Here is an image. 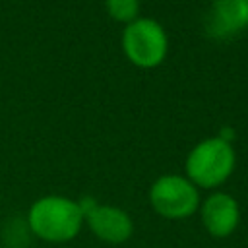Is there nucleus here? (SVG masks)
I'll return each mask as SVG.
<instances>
[{
    "instance_id": "nucleus-3",
    "label": "nucleus",
    "mask_w": 248,
    "mask_h": 248,
    "mask_svg": "<svg viewBox=\"0 0 248 248\" xmlns=\"http://www.w3.org/2000/svg\"><path fill=\"white\" fill-rule=\"evenodd\" d=\"M122 50L138 68H157L169 52V39L163 25L151 17H138L124 27Z\"/></svg>"
},
{
    "instance_id": "nucleus-7",
    "label": "nucleus",
    "mask_w": 248,
    "mask_h": 248,
    "mask_svg": "<svg viewBox=\"0 0 248 248\" xmlns=\"http://www.w3.org/2000/svg\"><path fill=\"white\" fill-rule=\"evenodd\" d=\"M248 27V0H213L205 16V31L213 39H229Z\"/></svg>"
},
{
    "instance_id": "nucleus-5",
    "label": "nucleus",
    "mask_w": 248,
    "mask_h": 248,
    "mask_svg": "<svg viewBox=\"0 0 248 248\" xmlns=\"http://www.w3.org/2000/svg\"><path fill=\"white\" fill-rule=\"evenodd\" d=\"M89 231L107 244H124L134 232V221L118 205L97 203L93 198L79 200Z\"/></svg>"
},
{
    "instance_id": "nucleus-6",
    "label": "nucleus",
    "mask_w": 248,
    "mask_h": 248,
    "mask_svg": "<svg viewBox=\"0 0 248 248\" xmlns=\"http://www.w3.org/2000/svg\"><path fill=\"white\" fill-rule=\"evenodd\" d=\"M200 217L203 229L213 238H227L240 223V207L231 194L213 192L200 203Z\"/></svg>"
},
{
    "instance_id": "nucleus-8",
    "label": "nucleus",
    "mask_w": 248,
    "mask_h": 248,
    "mask_svg": "<svg viewBox=\"0 0 248 248\" xmlns=\"http://www.w3.org/2000/svg\"><path fill=\"white\" fill-rule=\"evenodd\" d=\"M107 12L120 23H132L140 17V0H105Z\"/></svg>"
},
{
    "instance_id": "nucleus-4",
    "label": "nucleus",
    "mask_w": 248,
    "mask_h": 248,
    "mask_svg": "<svg viewBox=\"0 0 248 248\" xmlns=\"http://www.w3.org/2000/svg\"><path fill=\"white\" fill-rule=\"evenodd\" d=\"M153 211L165 219H186L200 209L198 188L182 174H163L149 188Z\"/></svg>"
},
{
    "instance_id": "nucleus-2",
    "label": "nucleus",
    "mask_w": 248,
    "mask_h": 248,
    "mask_svg": "<svg viewBox=\"0 0 248 248\" xmlns=\"http://www.w3.org/2000/svg\"><path fill=\"white\" fill-rule=\"evenodd\" d=\"M236 165L231 141L221 136L205 138L196 143L186 157V178L196 188H217L229 180Z\"/></svg>"
},
{
    "instance_id": "nucleus-1",
    "label": "nucleus",
    "mask_w": 248,
    "mask_h": 248,
    "mask_svg": "<svg viewBox=\"0 0 248 248\" xmlns=\"http://www.w3.org/2000/svg\"><path fill=\"white\" fill-rule=\"evenodd\" d=\"M85 223L78 200L66 196H43L35 200L27 211L29 231L45 242L66 244L74 240Z\"/></svg>"
}]
</instances>
